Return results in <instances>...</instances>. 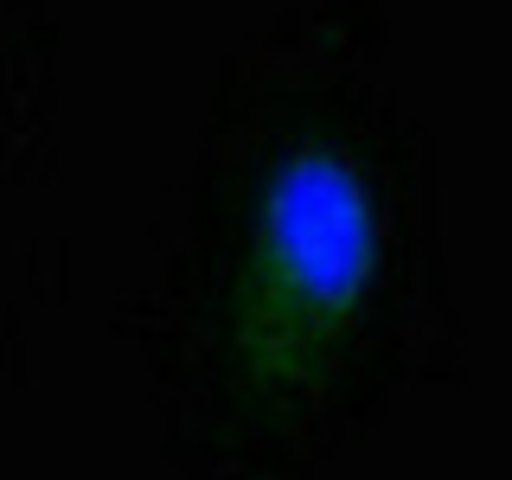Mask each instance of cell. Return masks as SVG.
Here are the masks:
<instances>
[{
    "instance_id": "obj_1",
    "label": "cell",
    "mask_w": 512,
    "mask_h": 480,
    "mask_svg": "<svg viewBox=\"0 0 512 480\" xmlns=\"http://www.w3.org/2000/svg\"><path fill=\"white\" fill-rule=\"evenodd\" d=\"M384 282V205L359 154L295 141L263 167L237 250L231 346L269 404L327 391Z\"/></svg>"
}]
</instances>
